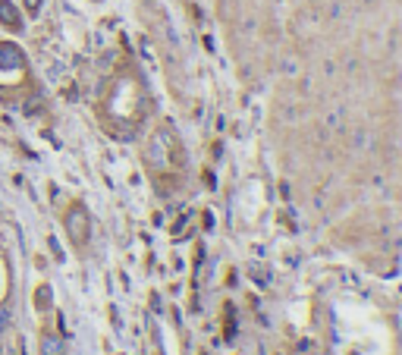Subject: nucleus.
I'll return each mask as SVG.
<instances>
[{"label": "nucleus", "instance_id": "obj_3", "mask_svg": "<svg viewBox=\"0 0 402 355\" xmlns=\"http://www.w3.org/2000/svg\"><path fill=\"white\" fill-rule=\"evenodd\" d=\"M0 26L10 29V32H22L25 29L22 13H19V7H13V0H0Z\"/></svg>", "mask_w": 402, "mask_h": 355}, {"label": "nucleus", "instance_id": "obj_1", "mask_svg": "<svg viewBox=\"0 0 402 355\" xmlns=\"http://www.w3.org/2000/svg\"><path fill=\"white\" fill-rule=\"evenodd\" d=\"M31 85L29 76V60H25L22 47L13 41H0V101L16 104L25 98Z\"/></svg>", "mask_w": 402, "mask_h": 355}, {"label": "nucleus", "instance_id": "obj_6", "mask_svg": "<svg viewBox=\"0 0 402 355\" xmlns=\"http://www.w3.org/2000/svg\"><path fill=\"white\" fill-rule=\"evenodd\" d=\"M22 7L29 10L31 16H38V10H41V0H22Z\"/></svg>", "mask_w": 402, "mask_h": 355}, {"label": "nucleus", "instance_id": "obj_4", "mask_svg": "<svg viewBox=\"0 0 402 355\" xmlns=\"http://www.w3.org/2000/svg\"><path fill=\"white\" fill-rule=\"evenodd\" d=\"M38 349H41V355H66V346H63V340L57 333H50V330H44L41 340H38Z\"/></svg>", "mask_w": 402, "mask_h": 355}, {"label": "nucleus", "instance_id": "obj_7", "mask_svg": "<svg viewBox=\"0 0 402 355\" xmlns=\"http://www.w3.org/2000/svg\"><path fill=\"white\" fill-rule=\"evenodd\" d=\"M6 324H10V308H0V333L6 330Z\"/></svg>", "mask_w": 402, "mask_h": 355}, {"label": "nucleus", "instance_id": "obj_5", "mask_svg": "<svg viewBox=\"0 0 402 355\" xmlns=\"http://www.w3.org/2000/svg\"><path fill=\"white\" fill-rule=\"evenodd\" d=\"M35 305L38 308H47L50 305V286H41V289L35 292Z\"/></svg>", "mask_w": 402, "mask_h": 355}, {"label": "nucleus", "instance_id": "obj_2", "mask_svg": "<svg viewBox=\"0 0 402 355\" xmlns=\"http://www.w3.org/2000/svg\"><path fill=\"white\" fill-rule=\"evenodd\" d=\"M63 223H66V233H69V239H73V246H79V248L85 246V239H88V211L82 208L79 202L69 204Z\"/></svg>", "mask_w": 402, "mask_h": 355}, {"label": "nucleus", "instance_id": "obj_8", "mask_svg": "<svg viewBox=\"0 0 402 355\" xmlns=\"http://www.w3.org/2000/svg\"><path fill=\"white\" fill-rule=\"evenodd\" d=\"M22 355H25V352H22Z\"/></svg>", "mask_w": 402, "mask_h": 355}]
</instances>
